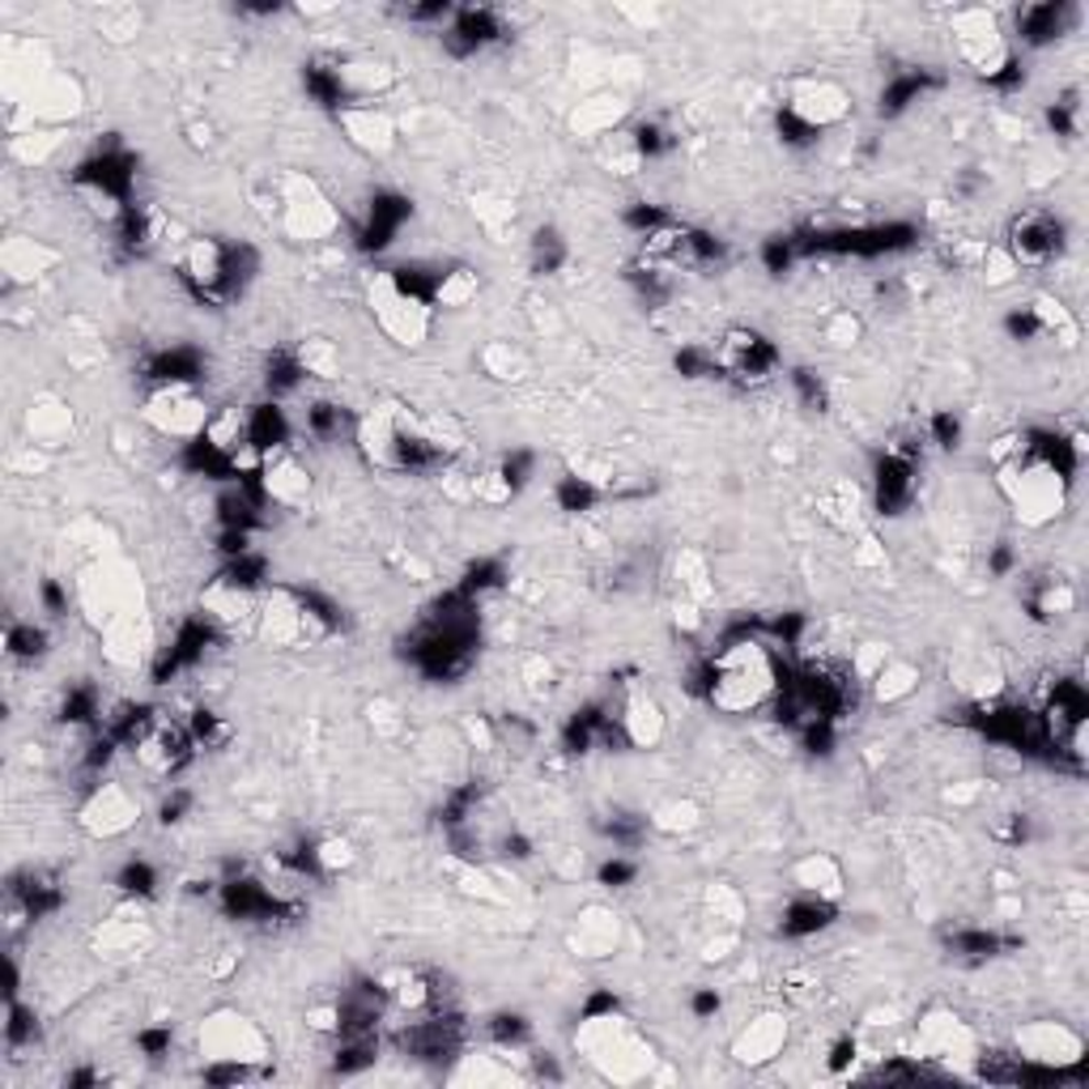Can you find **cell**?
Returning <instances> with one entry per match:
<instances>
[{"label":"cell","mask_w":1089,"mask_h":1089,"mask_svg":"<svg viewBox=\"0 0 1089 1089\" xmlns=\"http://www.w3.org/2000/svg\"><path fill=\"white\" fill-rule=\"evenodd\" d=\"M260 273V252L252 243H226V239H193L179 260L175 277L179 286L205 307H230L243 298Z\"/></svg>","instance_id":"cell-1"},{"label":"cell","mask_w":1089,"mask_h":1089,"mask_svg":"<svg viewBox=\"0 0 1089 1089\" xmlns=\"http://www.w3.org/2000/svg\"><path fill=\"white\" fill-rule=\"evenodd\" d=\"M73 188L102 200L111 209V218L124 213V209H132V193H136V154L124 141L98 145L90 158H81L73 166Z\"/></svg>","instance_id":"cell-2"},{"label":"cell","mask_w":1089,"mask_h":1089,"mask_svg":"<svg viewBox=\"0 0 1089 1089\" xmlns=\"http://www.w3.org/2000/svg\"><path fill=\"white\" fill-rule=\"evenodd\" d=\"M1068 226L1052 209H1022L1004 230V252L1018 268H1047L1064 256Z\"/></svg>","instance_id":"cell-3"},{"label":"cell","mask_w":1089,"mask_h":1089,"mask_svg":"<svg viewBox=\"0 0 1089 1089\" xmlns=\"http://www.w3.org/2000/svg\"><path fill=\"white\" fill-rule=\"evenodd\" d=\"M715 366H719V380H737V384L754 387L767 384L783 366V353L758 328H728L719 350H715Z\"/></svg>","instance_id":"cell-4"},{"label":"cell","mask_w":1089,"mask_h":1089,"mask_svg":"<svg viewBox=\"0 0 1089 1089\" xmlns=\"http://www.w3.org/2000/svg\"><path fill=\"white\" fill-rule=\"evenodd\" d=\"M920 494V451L894 443L877 455L872 464V498H877V512L898 519V515L911 512Z\"/></svg>","instance_id":"cell-5"},{"label":"cell","mask_w":1089,"mask_h":1089,"mask_svg":"<svg viewBox=\"0 0 1089 1089\" xmlns=\"http://www.w3.org/2000/svg\"><path fill=\"white\" fill-rule=\"evenodd\" d=\"M218 635H222V626H218L209 613L179 622L175 639L158 651V664H154V685H166V681H175V676L193 673L196 664L209 656V647L218 642Z\"/></svg>","instance_id":"cell-6"},{"label":"cell","mask_w":1089,"mask_h":1089,"mask_svg":"<svg viewBox=\"0 0 1089 1089\" xmlns=\"http://www.w3.org/2000/svg\"><path fill=\"white\" fill-rule=\"evenodd\" d=\"M196 749H200V745H196V737H193V728H188V724L158 715V724L150 728V737L136 745V758L145 762V770H154V774H162V779H175L179 770L193 767Z\"/></svg>","instance_id":"cell-7"},{"label":"cell","mask_w":1089,"mask_h":1089,"mask_svg":"<svg viewBox=\"0 0 1089 1089\" xmlns=\"http://www.w3.org/2000/svg\"><path fill=\"white\" fill-rule=\"evenodd\" d=\"M507 38V22L498 9L490 4H469V9H455L451 22L443 26V47H448L455 61H469V56H481L485 47L503 43Z\"/></svg>","instance_id":"cell-8"},{"label":"cell","mask_w":1089,"mask_h":1089,"mask_svg":"<svg viewBox=\"0 0 1089 1089\" xmlns=\"http://www.w3.org/2000/svg\"><path fill=\"white\" fill-rule=\"evenodd\" d=\"M409 218H414V200L405 193H392V188L375 193L371 205H366V213H362V226H358V248L366 256L387 252L400 239V230L409 226Z\"/></svg>","instance_id":"cell-9"},{"label":"cell","mask_w":1089,"mask_h":1089,"mask_svg":"<svg viewBox=\"0 0 1089 1089\" xmlns=\"http://www.w3.org/2000/svg\"><path fill=\"white\" fill-rule=\"evenodd\" d=\"M205 371L209 358L196 345H162L141 362V380L154 392H193L196 384H205Z\"/></svg>","instance_id":"cell-10"},{"label":"cell","mask_w":1089,"mask_h":1089,"mask_svg":"<svg viewBox=\"0 0 1089 1089\" xmlns=\"http://www.w3.org/2000/svg\"><path fill=\"white\" fill-rule=\"evenodd\" d=\"M9 906L22 915V920H52L61 906H65V886L56 872L47 868H26L9 881Z\"/></svg>","instance_id":"cell-11"},{"label":"cell","mask_w":1089,"mask_h":1089,"mask_svg":"<svg viewBox=\"0 0 1089 1089\" xmlns=\"http://www.w3.org/2000/svg\"><path fill=\"white\" fill-rule=\"evenodd\" d=\"M1072 22H1077L1072 4L1038 0V4H1025L1018 13V38H1022V47H1047V43H1059L1064 34L1072 31Z\"/></svg>","instance_id":"cell-12"},{"label":"cell","mask_w":1089,"mask_h":1089,"mask_svg":"<svg viewBox=\"0 0 1089 1089\" xmlns=\"http://www.w3.org/2000/svg\"><path fill=\"white\" fill-rule=\"evenodd\" d=\"M834 920H838V906H834L831 898L817 894V890H801V894L783 906V915H779V936L809 941V936H822Z\"/></svg>","instance_id":"cell-13"},{"label":"cell","mask_w":1089,"mask_h":1089,"mask_svg":"<svg viewBox=\"0 0 1089 1089\" xmlns=\"http://www.w3.org/2000/svg\"><path fill=\"white\" fill-rule=\"evenodd\" d=\"M302 90L316 98L320 107L328 111H345L353 98V81H350V68L337 65V61H307L302 65Z\"/></svg>","instance_id":"cell-14"},{"label":"cell","mask_w":1089,"mask_h":1089,"mask_svg":"<svg viewBox=\"0 0 1089 1089\" xmlns=\"http://www.w3.org/2000/svg\"><path fill=\"white\" fill-rule=\"evenodd\" d=\"M154 243H158V218H154L150 209L132 205V209H124V213L111 218V248H116V256L120 260L145 256Z\"/></svg>","instance_id":"cell-15"},{"label":"cell","mask_w":1089,"mask_h":1089,"mask_svg":"<svg viewBox=\"0 0 1089 1089\" xmlns=\"http://www.w3.org/2000/svg\"><path fill=\"white\" fill-rule=\"evenodd\" d=\"M945 949H949L958 961H992V958H1000V954H1009V949H1018V936H1004V932H996V928H975V924H966V928L945 932Z\"/></svg>","instance_id":"cell-16"},{"label":"cell","mask_w":1089,"mask_h":1089,"mask_svg":"<svg viewBox=\"0 0 1089 1089\" xmlns=\"http://www.w3.org/2000/svg\"><path fill=\"white\" fill-rule=\"evenodd\" d=\"M307 380H311L307 353H298V350L268 353V362H264V392H268V400H286V396H294Z\"/></svg>","instance_id":"cell-17"},{"label":"cell","mask_w":1089,"mask_h":1089,"mask_svg":"<svg viewBox=\"0 0 1089 1089\" xmlns=\"http://www.w3.org/2000/svg\"><path fill=\"white\" fill-rule=\"evenodd\" d=\"M932 90H941V77H932L928 68H902L886 81L881 90V116H902L911 111L920 98H928Z\"/></svg>","instance_id":"cell-18"},{"label":"cell","mask_w":1089,"mask_h":1089,"mask_svg":"<svg viewBox=\"0 0 1089 1089\" xmlns=\"http://www.w3.org/2000/svg\"><path fill=\"white\" fill-rule=\"evenodd\" d=\"M102 719H107V706H102V694H98L95 681H77V685H68L65 698H61V724L98 733V728H102Z\"/></svg>","instance_id":"cell-19"},{"label":"cell","mask_w":1089,"mask_h":1089,"mask_svg":"<svg viewBox=\"0 0 1089 1089\" xmlns=\"http://www.w3.org/2000/svg\"><path fill=\"white\" fill-rule=\"evenodd\" d=\"M132 817H136V813H132V804L124 801V792H116L111 783H102V788L95 792V801L86 804V826L98 831V834L124 831Z\"/></svg>","instance_id":"cell-20"},{"label":"cell","mask_w":1089,"mask_h":1089,"mask_svg":"<svg viewBox=\"0 0 1089 1089\" xmlns=\"http://www.w3.org/2000/svg\"><path fill=\"white\" fill-rule=\"evenodd\" d=\"M380 1059V1034H353V1038H337L332 1052V1072L337 1077H358Z\"/></svg>","instance_id":"cell-21"},{"label":"cell","mask_w":1089,"mask_h":1089,"mask_svg":"<svg viewBox=\"0 0 1089 1089\" xmlns=\"http://www.w3.org/2000/svg\"><path fill=\"white\" fill-rule=\"evenodd\" d=\"M1025 609L1034 622H1052V617H1064V613L1072 609V587H1068V579H1043L1038 587H1030V596H1025Z\"/></svg>","instance_id":"cell-22"},{"label":"cell","mask_w":1089,"mask_h":1089,"mask_svg":"<svg viewBox=\"0 0 1089 1089\" xmlns=\"http://www.w3.org/2000/svg\"><path fill=\"white\" fill-rule=\"evenodd\" d=\"M485 1038H490L494 1047H503V1052H524V1047L532 1043V1022H528L524 1013H512V1009L490 1013V1018H485Z\"/></svg>","instance_id":"cell-23"},{"label":"cell","mask_w":1089,"mask_h":1089,"mask_svg":"<svg viewBox=\"0 0 1089 1089\" xmlns=\"http://www.w3.org/2000/svg\"><path fill=\"white\" fill-rule=\"evenodd\" d=\"M47 630L43 626H34V622H9V630H4V651H9V660H22V664H34V660H43L47 656Z\"/></svg>","instance_id":"cell-24"},{"label":"cell","mask_w":1089,"mask_h":1089,"mask_svg":"<svg viewBox=\"0 0 1089 1089\" xmlns=\"http://www.w3.org/2000/svg\"><path fill=\"white\" fill-rule=\"evenodd\" d=\"M553 503H558V512L583 515V512H592V507L601 503V485H596L592 477L566 473V477L553 481Z\"/></svg>","instance_id":"cell-25"},{"label":"cell","mask_w":1089,"mask_h":1089,"mask_svg":"<svg viewBox=\"0 0 1089 1089\" xmlns=\"http://www.w3.org/2000/svg\"><path fill=\"white\" fill-rule=\"evenodd\" d=\"M34 1043H38V1018H34V1009H26L18 996L4 1000V1047L18 1056V1052H26Z\"/></svg>","instance_id":"cell-26"},{"label":"cell","mask_w":1089,"mask_h":1089,"mask_svg":"<svg viewBox=\"0 0 1089 1089\" xmlns=\"http://www.w3.org/2000/svg\"><path fill=\"white\" fill-rule=\"evenodd\" d=\"M350 430V414L337 400H311L307 405V435L316 443H337Z\"/></svg>","instance_id":"cell-27"},{"label":"cell","mask_w":1089,"mask_h":1089,"mask_svg":"<svg viewBox=\"0 0 1089 1089\" xmlns=\"http://www.w3.org/2000/svg\"><path fill=\"white\" fill-rule=\"evenodd\" d=\"M158 868L150 865V860H141V856H132L124 860V868L116 872V890L124 898H136V902H145V898L158 894Z\"/></svg>","instance_id":"cell-28"},{"label":"cell","mask_w":1089,"mask_h":1089,"mask_svg":"<svg viewBox=\"0 0 1089 1089\" xmlns=\"http://www.w3.org/2000/svg\"><path fill=\"white\" fill-rule=\"evenodd\" d=\"M507 562L503 558H477L469 571H464V579H460V587L473 596V601H481V596H490V592H503L507 587Z\"/></svg>","instance_id":"cell-29"},{"label":"cell","mask_w":1089,"mask_h":1089,"mask_svg":"<svg viewBox=\"0 0 1089 1089\" xmlns=\"http://www.w3.org/2000/svg\"><path fill=\"white\" fill-rule=\"evenodd\" d=\"M571 260V248H566V239L553 230V226H544L532 234V273H558L562 264Z\"/></svg>","instance_id":"cell-30"},{"label":"cell","mask_w":1089,"mask_h":1089,"mask_svg":"<svg viewBox=\"0 0 1089 1089\" xmlns=\"http://www.w3.org/2000/svg\"><path fill=\"white\" fill-rule=\"evenodd\" d=\"M626 230H635L639 239H656V234H664L669 226H676V218L664 209V205H651V200H635L630 209H626Z\"/></svg>","instance_id":"cell-31"},{"label":"cell","mask_w":1089,"mask_h":1089,"mask_svg":"<svg viewBox=\"0 0 1089 1089\" xmlns=\"http://www.w3.org/2000/svg\"><path fill=\"white\" fill-rule=\"evenodd\" d=\"M647 831H651V822L642 813H609V822H605V834L617 851H639L647 843Z\"/></svg>","instance_id":"cell-32"},{"label":"cell","mask_w":1089,"mask_h":1089,"mask_svg":"<svg viewBox=\"0 0 1089 1089\" xmlns=\"http://www.w3.org/2000/svg\"><path fill=\"white\" fill-rule=\"evenodd\" d=\"M792 392H796V400H801L809 414H826L831 409V387L826 380L813 371V366H792Z\"/></svg>","instance_id":"cell-33"},{"label":"cell","mask_w":1089,"mask_h":1089,"mask_svg":"<svg viewBox=\"0 0 1089 1089\" xmlns=\"http://www.w3.org/2000/svg\"><path fill=\"white\" fill-rule=\"evenodd\" d=\"M188 728H193V737L200 749H222L226 740L234 737V728H230V719L218 715V711H209V706H196L193 719H188Z\"/></svg>","instance_id":"cell-34"},{"label":"cell","mask_w":1089,"mask_h":1089,"mask_svg":"<svg viewBox=\"0 0 1089 1089\" xmlns=\"http://www.w3.org/2000/svg\"><path fill=\"white\" fill-rule=\"evenodd\" d=\"M532 469H537V455H532V451H512V455H503V464L494 469V481L503 485L507 498H515V494L532 481Z\"/></svg>","instance_id":"cell-35"},{"label":"cell","mask_w":1089,"mask_h":1089,"mask_svg":"<svg viewBox=\"0 0 1089 1089\" xmlns=\"http://www.w3.org/2000/svg\"><path fill=\"white\" fill-rule=\"evenodd\" d=\"M630 145H635V154H639V158L656 162V158H669V154H673V150H676V136L664 129V124H651V120H647V124H639V129H635Z\"/></svg>","instance_id":"cell-36"},{"label":"cell","mask_w":1089,"mask_h":1089,"mask_svg":"<svg viewBox=\"0 0 1089 1089\" xmlns=\"http://www.w3.org/2000/svg\"><path fill=\"white\" fill-rule=\"evenodd\" d=\"M801 260V248H796V239L792 234H774L762 243V268H767L770 277H783V273H792V264Z\"/></svg>","instance_id":"cell-37"},{"label":"cell","mask_w":1089,"mask_h":1089,"mask_svg":"<svg viewBox=\"0 0 1089 1089\" xmlns=\"http://www.w3.org/2000/svg\"><path fill=\"white\" fill-rule=\"evenodd\" d=\"M924 439L941 451H958L961 448V417L949 414V409L932 414L928 421H924Z\"/></svg>","instance_id":"cell-38"},{"label":"cell","mask_w":1089,"mask_h":1089,"mask_svg":"<svg viewBox=\"0 0 1089 1089\" xmlns=\"http://www.w3.org/2000/svg\"><path fill=\"white\" fill-rule=\"evenodd\" d=\"M783 1034H788V1025L779 1022V1018H767L762 1030H754V1034H745V1043H740V1052H749V1056L740 1059H770L779 1052V1043H783Z\"/></svg>","instance_id":"cell-39"},{"label":"cell","mask_w":1089,"mask_h":1089,"mask_svg":"<svg viewBox=\"0 0 1089 1089\" xmlns=\"http://www.w3.org/2000/svg\"><path fill=\"white\" fill-rule=\"evenodd\" d=\"M1047 328H1052V320H1047L1043 307H1022V311H1009V316H1004V332H1009L1013 341H1034V337H1043Z\"/></svg>","instance_id":"cell-40"},{"label":"cell","mask_w":1089,"mask_h":1089,"mask_svg":"<svg viewBox=\"0 0 1089 1089\" xmlns=\"http://www.w3.org/2000/svg\"><path fill=\"white\" fill-rule=\"evenodd\" d=\"M673 366L685 375V380H706V375H715V380H719L715 350H706V345H681L676 358H673Z\"/></svg>","instance_id":"cell-41"},{"label":"cell","mask_w":1089,"mask_h":1089,"mask_svg":"<svg viewBox=\"0 0 1089 1089\" xmlns=\"http://www.w3.org/2000/svg\"><path fill=\"white\" fill-rule=\"evenodd\" d=\"M983 81H988V90H996V95H1018L1025 86V68H1022V61L1009 52L1000 65L983 73Z\"/></svg>","instance_id":"cell-42"},{"label":"cell","mask_w":1089,"mask_h":1089,"mask_svg":"<svg viewBox=\"0 0 1089 1089\" xmlns=\"http://www.w3.org/2000/svg\"><path fill=\"white\" fill-rule=\"evenodd\" d=\"M170 1047H175V1030L170 1025H145V1030H136V1052L145 1059L170 1056Z\"/></svg>","instance_id":"cell-43"},{"label":"cell","mask_w":1089,"mask_h":1089,"mask_svg":"<svg viewBox=\"0 0 1089 1089\" xmlns=\"http://www.w3.org/2000/svg\"><path fill=\"white\" fill-rule=\"evenodd\" d=\"M635 877H639V865H635V860H626L622 851H613L609 860L596 868V881H601V886H609V890H622V886H630Z\"/></svg>","instance_id":"cell-44"},{"label":"cell","mask_w":1089,"mask_h":1089,"mask_svg":"<svg viewBox=\"0 0 1089 1089\" xmlns=\"http://www.w3.org/2000/svg\"><path fill=\"white\" fill-rule=\"evenodd\" d=\"M193 804H196V796L188 792V788H170V792L162 796V804H158V822L162 826H179V822L193 813Z\"/></svg>","instance_id":"cell-45"},{"label":"cell","mask_w":1089,"mask_h":1089,"mask_svg":"<svg viewBox=\"0 0 1089 1089\" xmlns=\"http://www.w3.org/2000/svg\"><path fill=\"white\" fill-rule=\"evenodd\" d=\"M617 1013H622V1000H617L613 992H592L587 996V1004H583V1022L587 1025L617 1022Z\"/></svg>","instance_id":"cell-46"},{"label":"cell","mask_w":1089,"mask_h":1089,"mask_svg":"<svg viewBox=\"0 0 1089 1089\" xmlns=\"http://www.w3.org/2000/svg\"><path fill=\"white\" fill-rule=\"evenodd\" d=\"M1077 102L1072 98H1059L1056 107H1047V124L1056 129V136H1077L1081 132V120H1077Z\"/></svg>","instance_id":"cell-47"},{"label":"cell","mask_w":1089,"mask_h":1089,"mask_svg":"<svg viewBox=\"0 0 1089 1089\" xmlns=\"http://www.w3.org/2000/svg\"><path fill=\"white\" fill-rule=\"evenodd\" d=\"M856 1052H860V1043H856L851 1034L834 1038V1043H831V1056H826V1068H831V1072H847V1068L856 1064Z\"/></svg>","instance_id":"cell-48"},{"label":"cell","mask_w":1089,"mask_h":1089,"mask_svg":"<svg viewBox=\"0 0 1089 1089\" xmlns=\"http://www.w3.org/2000/svg\"><path fill=\"white\" fill-rule=\"evenodd\" d=\"M38 605H43V613L61 617V613L68 609V592L56 583V579H43V583H38Z\"/></svg>","instance_id":"cell-49"},{"label":"cell","mask_w":1089,"mask_h":1089,"mask_svg":"<svg viewBox=\"0 0 1089 1089\" xmlns=\"http://www.w3.org/2000/svg\"><path fill=\"white\" fill-rule=\"evenodd\" d=\"M719 1009H724V996L715 992V988H698V992L690 996V1013H694L698 1022H711Z\"/></svg>","instance_id":"cell-50"},{"label":"cell","mask_w":1089,"mask_h":1089,"mask_svg":"<svg viewBox=\"0 0 1089 1089\" xmlns=\"http://www.w3.org/2000/svg\"><path fill=\"white\" fill-rule=\"evenodd\" d=\"M1013 566H1018L1013 549H1009V544H996L992 558H988V571H992L996 579H1004V575H1013Z\"/></svg>","instance_id":"cell-51"},{"label":"cell","mask_w":1089,"mask_h":1089,"mask_svg":"<svg viewBox=\"0 0 1089 1089\" xmlns=\"http://www.w3.org/2000/svg\"><path fill=\"white\" fill-rule=\"evenodd\" d=\"M503 856H507V860H528V856H532V843H528L524 834H507V838H503Z\"/></svg>","instance_id":"cell-52"},{"label":"cell","mask_w":1089,"mask_h":1089,"mask_svg":"<svg viewBox=\"0 0 1089 1089\" xmlns=\"http://www.w3.org/2000/svg\"><path fill=\"white\" fill-rule=\"evenodd\" d=\"M95 1081H98L95 1068H77V1072H68L65 1077V1086H95Z\"/></svg>","instance_id":"cell-53"}]
</instances>
